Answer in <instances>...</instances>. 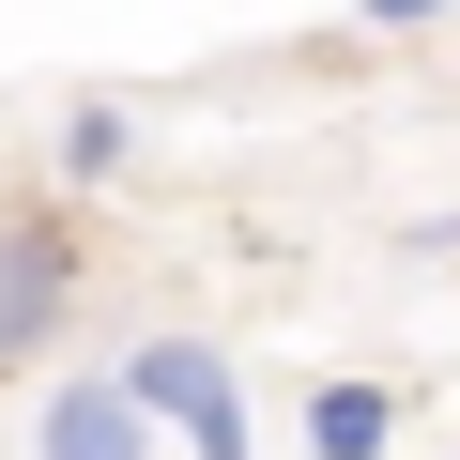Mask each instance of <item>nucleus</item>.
I'll return each instance as SVG.
<instances>
[{
    "instance_id": "f257e3e1",
    "label": "nucleus",
    "mask_w": 460,
    "mask_h": 460,
    "mask_svg": "<svg viewBox=\"0 0 460 460\" xmlns=\"http://www.w3.org/2000/svg\"><path fill=\"white\" fill-rule=\"evenodd\" d=\"M123 399L154 414V445H184V460H246V384H230V353L215 338H138L123 353Z\"/></svg>"
},
{
    "instance_id": "f03ea898",
    "label": "nucleus",
    "mask_w": 460,
    "mask_h": 460,
    "mask_svg": "<svg viewBox=\"0 0 460 460\" xmlns=\"http://www.w3.org/2000/svg\"><path fill=\"white\" fill-rule=\"evenodd\" d=\"M31 460H169V445H154V414L123 399V368H77V384H47Z\"/></svg>"
},
{
    "instance_id": "7ed1b4c3",
    "label": "nucleus",
    "mask_w": 460,
    "mask_h": 460,
    "mask_svg": "<svg viewBox=\"0 0 460 460\" xmlns=\"http://www.w3.org/2000/svg\"><path fill=\"white\" fill-rule=\"evenodd\" d=\"M62 292H77V230L62 215H0V368L62 323Z\"/></svg>"
},
{
    "instance_id": "20e7f679",
    "label": "nucleus",
    "mask_w": 460,
    "mask_h": 460,
    "mask_svg": "<svg viewBox=\"0 0 460 460\" xmlns=\"http://www.w3.org/2000/svg\"><path fill=\"white\" fill-rule=\"evenodd\" d=\"M123 169H138V108L123 93H77L62 108V184H123Z\"/></svg>"
},
{
    "instance_id": "39448f33",
    "label": "nucleus",
    "mask_w": 460,
    "mask_h": 460,
    "mask_svg": "<svg viewBox=\"0 0 460 460\" xmlns=\"http://www.w3.org/2000/svg\"><path fill=\"white\" fill-rule=\"evenodd\" d=\"M384 445H399V399L384 384H323L307 399V460H384Z\"/></svg>"
},
{
    "instance_id": "423d86ee",
    "label": "nucleus",
    "mask_w": 460,
    "mask_h": 460,
    "mask_svg": "<svg viewBox=\"0 0 460 460\" xmlns=\"http://www.w3.org/2000/svg\"><path fill=\"white\" fill-rule=\"evenodd\" d=\"M445 0H353V31H429Z\"/></svg>"
}]
</instances>
